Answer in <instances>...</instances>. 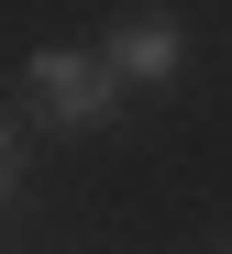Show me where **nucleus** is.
Segmentation results:
<instances>
[{
	"mask_svg": "<svg viewBox=\"0 0 232 254\" xmlns=\"http://www.w3.org/2000/svg\"><path fill=\"white\" fill-rule=\"evenodd\" d=\"M33 100L67 122V133H100L111 122V100H122V77H111V56H77V45H44L33 56Z\"/></svg>",
	"mask_w": 232,
	"mask_h": 254,
	"instance_id": "nucleus-1",
	"label": "nucleus"
},
{
	"mask_svg": "<svg viewBox=\"0 0 232 254\" xmlns=\"http://www.w3.org/2000/svg\"><path fill=\"white\" fill-rule=\"evenodd\" d=\"M177 56H188V33H177L166 11H133L111 33V77H177Z\"/></svg>",
	"mask_w": 232,
	"mask_h": 254,
	"instance_id": "nucleus-2",
	"label": "nucleus"
},
{
	"mask_svg": "<svg viewBox=\"0 0 232 254\" xmlns=\"http://www.w3.org/2000/svg\"><path fill=\"white\" fill-rule=\"evenodd\" d=\"M11 177H22V133L0 122V199H11Z\"/></svg>",
	"mask_w": 232,
	"mask_h": 254,
	"instance_id": "nucleus-3",
	"label": "nucleus"
}]
</instances>
